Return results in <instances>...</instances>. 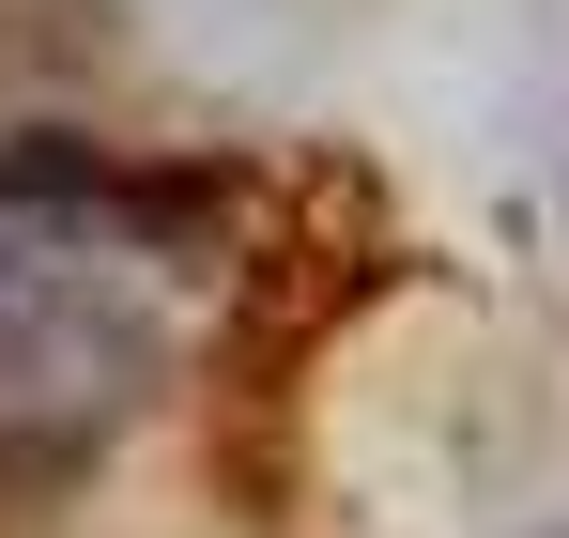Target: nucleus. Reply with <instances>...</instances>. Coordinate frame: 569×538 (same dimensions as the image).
I'll use <instances>...</instances> for the list:
<instances>
[{
  "mask_svg": "<svg viewBox=\"0 0 569 538\" xmlns=\"http://www.w3.org/2000/svg\"><path fill=\"white\" fill-rule=\"evenodd\" d=\"M170 200L78 155L0 170V447L93 431L170 369Z\"/></svg>",
  "mask_w": 569,
  "mask_h": 538,
  "instance_id": "f257e3e1",
  "label": "nucleus"
}]
</instances>
